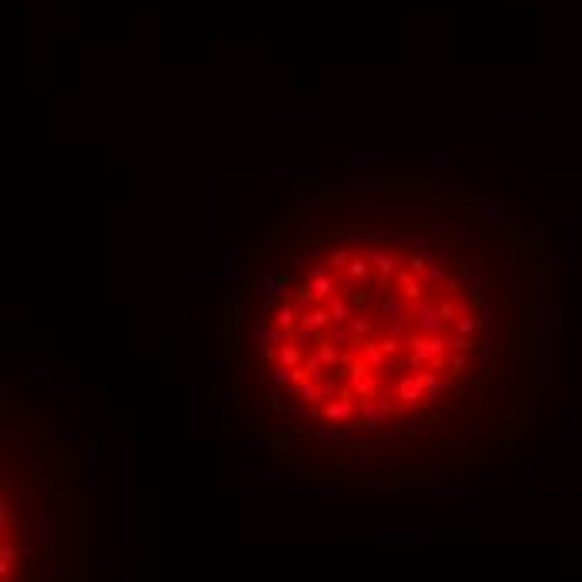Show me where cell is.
Returning a JSON list of instances; mask_svg holds the SVG:
<instances>
[{
  "label": "cell",
  "instance_id": "cell-1",
  "mask_svg": "<svg viewBox=\"0 0 582 582\" xmlns=\"http://www.w3.org/2000/svg\"><path fill=\"white\" fill-rule=\"evenodd\" d=\"M486 305L438 238L348 231L298 248L268 295V429L328 459H415L475 425Z\"/></svg>",
  "mask_w": 582,
  "mask_h": 582
}]
</instances>
